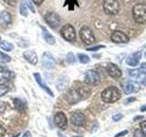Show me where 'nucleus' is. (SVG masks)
I'll use <instances>...</instances> for the list:
<instances>
[{
  "mask_svg": "<svg viewBox=\"0 0 146 137\" xmlns=\"http://www.w3.org/2000/svg\"><path fill=\"white\" fill-rule=\"evenodd\" d=\"M90 90L85 87H80V88H73L70 90L66 94V99L68 103L75 104L79 102L80 100H84L90 95Z\"/></svg>",
  "mask_w": 146,
  "mask_h": 137,
  "instance_id": "obj_1",
  "label": "nucleus"
},
{
  "mask_svg": "<svg viewBox=\"0 0 146 137\" xmlns=\"http://www.w3.org/2000/svg\"><path fill=\"white\" fill-rule=\"evenodd\" d=\"M121 98V92L116 87H109L102 92V99L106 103H113Z\"/></svg>",
  "mask_w": 146,
  "mask_h": 137,
  "instance_id": "obj_2",
  "label": "nucleus"
},
{
  "mask_svg": "<svg viewBox=\"0 0 146 137\" xmlns=\"http://www.w3.org/2000/svg\"><path fill=\"white\" fill-rule=\"evenodd\" d=\"M132 17L136 23L145 24L146 23V5L137 4L132 8Z\"/></svg>",
  "mask_w": 146,
  "mask_h": 137,
  "instance_id": "obj_3",
  "label": "nucleus"
},
{
  "mask_svg": "<svg viewBox=\"0 0 146 137\" xmlns=\"http://www.w3.org/2000/svg\"><path fill=\"white\" fill-rule=\"evenodd\" d=\"M103 10L109 16H114L120 10L118 0H103Z\"/></svg>",
  "mask_w": 146,
  "mask_h": 137,
  "instance_id": "obj_4",
  "label": "nucleus"
},
{
  "mask_svg": "<svg viewBox=\"0 0 146 137\" xmlns=\"http://www.w3.org/2000/svg\"><path fill=\"white\" fill-rule=\"evenodd\" d=\"M80 37L82 42L86 45H92L95 42V37L92 30L89 27L84 26L80 30Z\"/></svg>",
  "mask_w": 146,
  "mask_h": 137,
  "instance_id": "obj_5",
  "label": "nucleus"
},
{
  "mask_svg": "<svg viewBox=\"0 0 146 137\" xmlns=\"http://www.w3.org/2000/svg\"><path fill=\"white\" fill-rule=\"evenodd\" d=\"M60 34L62 36V38L65 40L68 41V42H74L77 39L76 30L73 27V26L70 24H67L62 27V29L60 30Z\"/></svg>",
  "mask_w": 146,
  "mask_h": 137,
  "instance_id": "obj_6",
  "label": "nucleus"
},
{
  "mask_svg": "<svg viewBox=\"0 0 146 137\" xmlns=\"http://www.w3.org/2000/svg\"><path fill=\"white\" fill-rule=\"evenodd\" d=\"M45 20L48 23V26L52 29H57L60 24V17L58 14L54 12H49L45 15Z\"/></svg>",
  "mask_w": 146,
  "mask_h": 137,
  "instance_id": "obj_7",
  "label": "nucleus"
},
{
  "mask_svg": "<svg viewBox=\"0 0 146 137\" xmlns=\"http://www.w3.org/2000/svg\"><path fill=\"white\" fill-rule=\"evenodd\" d=\"M84 80L89 85H97L100 81V74L95 70H88L85 74Z\"/></svg>",
  "mask_w": 146,
  "mask_h": 137,
  "instance_id": "obj_8",
  "label": "nucleus"
},
{
  "mask_svg": "<svg viewBox=\"0 0 146 137\" xmlns=\"http://www.w3.org/2000/svg\"><path fill=\"white\" fill-rule=\"evenodd\" d=\"M55 123L60 130H66L68 127V119L65 115V113L62 112H58L55 115Z\"/></svg>",
  "mask_w": 146,
  "mask_h": 137,
  "instance_id": "obj_9",
  "label": "nucleus"
},
{
  "mask_svg": "<svg viewBox=\"0 0 146 137\" xmlns=\"http://www.w3.org/2000/svg\"><path fill=\"white\" fill-rule=\"evenodd\" d=\"M129 76L135 80L136 82H141L146 85V72L141 70H129Z\"/></svg>",
  "mask_w": 146,
  "mask_h": 137,
  "instance_id": "obj_10",
  "label": "nucleus"
},
{
  "mask_svg": "<svg viewBox=\"0 0 146 137\" xmlns=\"http://www.w3.org/2000/svg\"><path fill=\"white\" fill-rule=\"evenodd\" d=\"M111 41L114 43H128L129 42V38L127 37L125 33H123L122 31L120 30H115L112 32L111 34Z\"/></svg>",
  "mask_w": 146,
  "mask_h": 137,
  "instance_id": "obj_11",
  "label": "nucleus"
},
{
  "mask_svg": "<svg viewBox=\"0 0 146 137\" xmlns=\"http://www.w3.org/2000/svg\"><path fill=\"white\" fill-rule=\"evenodd\" d=\"M70 121L72 122V124L75 126H78V127L84 126L86 124V116L82 112H77L71 115Z\"/></svg>",
  "mask_w": 146,
  "mask_h": 137,
  "instance_id": "obj_12",
  "label": "nucleus"
},
{
  "mask_svg": "<svg viewBox=\"0 0 146 137\" xmlns=\"http://www.w3.org/2000/svg\"><path fill=\"white\" fill-rule=\"evenodd\" d=\"M42 64L45 68H53L56 65V61L55 59L49 52H45L42 56Z\"/></svg>",
  "mask_w": 146,
  "mask_h": 137,
  "instance_id": "obj_13",
  "label": "nucleus"
},
{
  "mask_svg": "<svg viewBox=\"0 0 146 137\" xmlns=\"http://www.w3.org/2000/svg\"><path fill=\"white\" fill-rule=\"evenodd\" d=\"M107 72L108 74L113 79H119L121 76V71L120 68L113 63H109L107 66Z\"/></svg>",
  "mask_w": 146,
  "mask_h": 137,
  "instance_id": "obj_14",
  "label": "nucleus"
},
{
  "mask_svg": "<svg viewBox=\"0 0 146 137\" xmlns=\"http://www.w3.org/2000/svg\"><path fill=\"white\" fill-rule=\"evenodd\" d=\"M141 58V51H136L134 53L131 54L129 57L126 59V63L129 66L134 67L137 66L140 62V59Z\"/></svg>",
  "mask_w": 146,
  "mask_h": 137,
  "instance_id": "obj_15",
  "label": "nucleus"
},
{
  "mask_svg": "<svg viewBox=\"0 0 146 137\" xmlns=\"http://www.w3.org/2000/svg\"><path fill=\"white\" fill-rule=\"evenodd\" d=\"M139 89H140V87L135 81L129 80V81L125 82L124 85H123V90H124V92L126 94H131V93L136 92V91L139 90Z\"/></svg>",
  "mask_w": 146,
  "mask_h": 137,
  "instance_id": "obj_16",
  "label": "nucleus"
},
{
  "mask_svg": "<svg viewBox=\"0 0 146 137\" xmlns=\"http://www.w3.org/2000/svg\"><path fill=\"white\" fill-rule=\"evenodd\" d=\"M12 23V17L11 14L8 11H2L0 13V26L7 27Z\"/></svg>",
  "mask_w": 146,
  "mask_h": 137,
  "instance_id": "obj_17",
  "label": "nucleus"
},
{
  "mask_svg": "<svg viewBox=\"0 0 146 137\" xmlns=\"http://www.w3.org/2000/svg\"><path fill=\"white\" fill-rule=\"evenodd\" d=\"M23 56H24L26 61H29L32 65H36V63H38V55L33 50H27L23 53Z\"/></svg>",
  "mask_w": 146,
  "mask_h": 137,
  "instance_id": "obj_18",
  "label": "nucleus"
},
{
  "mask_svg": "<svg viewBox=\"0 0 146 137\" xmlns=\"http://www.w3.org/2000/svg\"><path fill=\"white\" fill-rule=\"evenodd\" d=\"M11 79V72L4 67L0 66V84H5Z\"/></svg>",
  "mask_w": 146,
  "mask_h": 137,
  "instance_id": "obj_19",
  "label": "nucleus"
},
{
  "mask_svg": "<svg viewBox=\"0 0 146 137\" xmlns=\"http://www.w3.org/2000/svg\"><path fill=\"white\" fill-rule=\"evenodd\" d=\"M34 78H35V80H36V81L38 82V84L42 88L43 90H45L50 95V96H52L53 97V92L51 91V90H50L48 86H46L45 84H44V82H43V80H42V78H41V76L39 75V73H34Z\"/></svg>",
  "mask_w": 146,
  "mask_h": 137,
  "instance_id": "obj_20",
  "label": "nucleus"
},
{
  "mask_svg": "<svg viewBox=\"0 0 146 137\" xmlns=\"http://www.w3.org/2000/svg\"><path fill=\"white\" fill-rule=\"evenodd\" d=\"M42 36H43V38H44L46 42L50 44V45H53V44H55V42H56L54 37L50 34L48 31H47V29H46L45 27H42Z\"/></svg>",
  "mask_w": 146,
  "mask_h": 137,
  "instance_id": "obj_21",
  "label": "nucleus"
},
{
  "mask_svg": "<svg viewBox=\"0 0 146 137\" xmlns=\"http://www.w3.org/2000/svg\"><path fill=\"white\" fill-rule=\"evenodd\" d=\"M0 48L4 49L5 51H11V50L14 49V46L10 42L5 40V41H1V42H0Z\"/></svg>",
  "mask_w": 146,
  "mask_h": 137,
  "instance_id": "obj_22",
  "label": "nucleus"
},
{
  "mask_svg": "<svg viewBox=\"0 0 146 137\" xmlns=\"http://www.w3.org/2000/svg\"><path fill=\"white\" fill-rule=\"evenodd\" d=\"M14 103H15L16 108L18 110H24L26 108V103L22 102L20 99H15L14 100Z\"/></svg>",
  "mask_w": 146,
  "mask_h": 137,
  "instance_id": "obj_23",
  "label": "nucleus"
},
{
  "mask_svg": "<svg viewBox=\"0 0 146 137\" xmlns=\"http://www.w3.org/2000/svg\"><path fill=\"white\" fill-rule=\"evenodd\" d=\"M20 14L23 17H27V3L25 1H22L20 5Z\"/></svg>",
  "mask_w": 146,
  "mask_h": 137,
  "instance_id": "obj_24",
  "label": "nucleus"
},
{
  "mask_svg": "<svg viewBox=\"0 0 146 137\" xmlns=\"http://www.w3.org/2000/svg\"><path fill=\"white\" fill-rule=\"evenodd\" d=\"M78 59H79V61L83 63V64H86V63H89L90 62V57L88 55H85V54H78Z\"/></svg>",
  "mask_w": 146,
  "mask_h": 137,
  "instance_id": "obj_25",
  "label": "nucleus"
},
{
  "mask_svg": "<svg viewBox=\"0 0 146 137\" xmlns=\"http://www.w3.org/2000/svg\"><path fill=\"white\" fill-rule=\"evenodd\" d=\"M10 90L9 87L7 85H5V84H0V97L5 94H7L8 91Z\"/></svg>",
  "mask_w": 146,
  "mask_h": 137,
  "instance_id": "obj_26",
  "label": "nucleus"
},
{
  "mask_svg": "<svg viewBox=\"0 0 146 137\" xmlns=\"http://www.w3.org/2000/svg\"><path fill=\"white\" fill-rule=\"evenodd\" d=\"M0 61H3V62H10L11 57L8 56L7 54H5L4 52L0 51Z\"/></svg>",
  "mask_w": 146,
  "mask_h": 137,
  "instance_id": "obj_27",
  "label": "nucleus"
},
{
  "mask_svg": "<svg viewBox=\"0 0 146 137\" xmlns=\"http://www.w3.org/2000/svg\"><path fill=\"white\" fill-rule=\"evenodd\" d=\"M66 59H67V62L70 63V64H72V63H74L76 61V58H75L74 54H73V53H68L67 55Z\"/></svg>",
  "mask_w": 146,
  "mask_h": 137,
  "instance_id": "obj_28",
  "label": "nucleus"
},
{
  "mask_svg": "<svg viewBox=\"0 0 146 137\" xmlns=\"http://www.w3.org/2000/svg\"><path fill=\"white\" fill-rule=\"evenodd\" d=\"M133 137H146V135L143 132L141 129H137L135 130L134 132V134H133Z\"/></svg>",
  "mask_w": 146,
  "mask_h": 137,
  "instance_id": "obj_29",
  "label": "nucleus"
},
{
  "mask_svg": "<svg viewBox=\"0 0 146 137\" xmlns=\"http://www.w3.org/2000/svg\"><path fill=\"white\" fill-rule=\"evenodd\" d=\"M121 118H122V114L118 113V114H114V115L112 116V120L114 122H118V121H120Z\"/></svg>",
  "mask_w": 146,
  "mask_h": 137,
  "instance_id": "obj_30",
  "label": "nucleus"
},
{
  "mask_svg": "<svg viewBox=\"0 0 146 137\" xmlns=\"http://www.w3.org/2000/svg\"><path fill=\"white\" fill-rule=\"evenodd\" d=\"M5 2H6L7 5H9V6H16L17 3V0H4Z\"/></svg>",
  "mask_w": 146,
  "mask_h": 137,
  "instance_id": "obj_31",
  "label": "nucleus"
},
{
  "mask_svg": "<svg viewBox=\"0 0 146 137\" xmlns=\"http://www.w3.org/2000/svg\"><path fill=\"white\" fill-rule=\"evenodd\" d=\"M141 130L143 131V132L146 135V120L141 123Z\"/></svg>",
  "mask_w": 146,
  "mask_h": 137,
  "instance_id": "obj_32",
  "label": "nucleus"
},
{
  "mask_svg": "<svg viewBox=\"0 0 146 137\" xmlns=\"http://www.w3.org/2000/svg\"><path fill=\"white\" fill-rule=\"evenodd\" d=\"M6 135V129L0 124V137H4Z\"/></svg>",
  "mask_w": 146,
  "mask_h": 137,
  "instance_id": "obj_33",
  "label": "nucleus"
},
{
  "mask_svg": "<svg viewBox=\"0 0 146 137\" xmlns=\"http://www.w3.org/2000/svg\"><path fill=\"white\" fill-rule=\"evenodd\" d=\"M5 109H6V105L3 102H0V114H2L5 112Z\"/></svg>",
  "mask_w": 146,
  "mask_h": 137,
  "instance_id": "obj_34",
  "label": "nucleus"
},
{
  "mask_svg": "<svg viewBox=\"0 0 146 137\" xmlns=\"http://www.w3.org/2000/svg\"><path fill=\"white\" fill-rule=\"evenodd\" d=\"M32 2L35 5H36V6H40V5L44 2V0H32Z\"/></svg>",
  "mask_w": 146,
  "mask_h": 137,
  "instance_id": "obj_35",
  "label": "nucleus"
},
{
  "mask_svg": "<svg viewBox=\"0 0 146 137\" xmlns=\"http://www.w3.org/2000/svg\"><path fill=\"white\" fill-rule=\"evenodd\" d=\"M127 131H123L122 132H120V134H118L117 135H115L114 137H121V136H123V135H125V134H127Z\"/></svg>",
  "mask_w": 146,
  "mask_h": 137,
  "instance_id": "obj_36",
  "label": "nucleus"
},
{
  "mask_svg": "<svg viewBox=\"0 0 146 137\" xmlns=\"http://www.w3.org/2000/svg\"><path fill=\"white\" fill-rule=\"evenodd\" d=\"M100 48H102V46H98V47H95V48H90V49H88L89 51H95V50L99 49Z\"/></svg>",
  "mask_w": 146,
  "mask_h": 137,
  "instance_id": "obj_37",
  "label": "nucleus"
},
{
  "mask_svg": "<svg viewBox=\"0 0 146 137\" xmlns=\"http://www.w3.org/2000/svg\"><path fill=\"white\" fill-rule=\"evenodd\" d=\"M141 70H143V71H144V72H146V63L145 62L141 65Z\"/></svg>",
  "mask_w": 146,
  "mask_h": 137,
  "instance_id": "obj_38",
  "label": "nucleus"
},
{
  "mask_svg": "<svg viewBox=\"0 0 146 137\" xmlns=\"http://www.w3.org/2000/svg\"><path fill=\"white\" fill-rule=\"evenodd\" d=\"M22 137H32V136H31L30 132H26L24 134V135H23Z\"/></svg>",
  "mask_w": 146,
  "mask_h": 137,
  "instance_id": "obj_39",
  "label": "nucleus"
},
{
  "mask_svg": "<svg viewBox=\"0 0 146 137\" xmlns=\"http://www.w3.org/2000/svg\"><path fill=\"white\" fill-rule=\"evenodd\" d=\"M141 112H145V111H146V104L143 105V106L141 107Z\"/></svg>",
  "mask_w": 146,
  "mask_h": 137,
  "instance_id": "obj_40",
  "label": "nucleus"
},
{
  "mask_svg": "<svg viewBox=\"0 0 146 137\" xmlns=\"http://www.w3.org/2000/svg\"><path fill=\"white\" fill-rule=\"evenodd\" d=\"M133 100H135V98H129L127 100V102H133Z\"/></svg>",
  "mask_w": 146,
  "mask_h": 137,
  "instance_id": "obj_41",
  "label": "nucleus"
},
{
  "mask_svg": "<svg viewBox=\"0 0 146 137\" xmlns=\"http://www.w3.org/2000/svg\"><path fill=\"white\" fill-rule=\"evenodd\" d=\"M58 137H66V136H64V135H62L61 134H58Z\"/></svg>",
  "mask_w": 146,
  "mask_h": 137,
  "instance_id": "obj_42",
  "label": "nucleus"
},
{
  "mask_svg": "<svg viewBox=\"0 0 146 137\" xmlns=\"http://www.w3.org/2000/svg\"><path fill=\"white\" fill-rule=\"evenodd\" d=\"M0 42H1V37H0Z\"/></svg>",
  "mask_w": 146,
  "mask_h": 137,
  "instance_id": "obj_43",
  "label": "nucleus"
},
{
  "mask_svg": "<svg viewBox=\"0 0 146 137\" xmlns=\"http://www.w3.org/2000/svg\"><path fill=\"white\" fill-rule=\"evenodd\" d=\"M145 58H146V51H145Z\"/></svg>",
  "mask_w": 146,
  "mask_h": 137,
  "instance_id": "obj_44",
  "label": "nucleus"
}]
</instances>
